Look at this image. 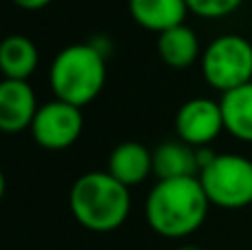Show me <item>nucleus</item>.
<instances>
[{"label": "nucleus", "instance_id": "1", "mask_svg": "<svg viewBox=\"0 0 252 250\" xmlns=\"http://www.w3.org/2000/svg\"><path fill=\"white\" fill-rule=\"evenodd\" d=\"M210 202L199 177L157 180L144 204V215L157 235L166 239H184L204 226Z\"/></svg>", "mask_w": 252, "mask_h": 250}, {"label": "nucleus", "instance_id": "8", "mask_svg": "<svg viewBox=\"0 0 252 250\" xmlns=\"http://www.w3.org/2000/svg\"><path fill=\"white\" fill-rule=\"evenodd\" d=\"M40 104L29 82L0 80V133H22L31 128Z\"/></svg>", "mask_w": 252, "mask_h": 250}, {"label": "nucleus", "instance_id": "14", "mask_svg": "<svg viewBox=\"0 0 252 250\" xmlns=\"http://www.w3.org/2000/svg\"><path fill=\"white\" fill-rule=\"evenodd\" d=\"M219 104L226 133L239 142L252 144V82L223 93Z\"/></svg>", "mask_w": 252, "mask_h": 250}, {"label": "nucleus", "instance_id": "5", "mask_svg": "<svg viewBox=\"0 0 252 250\" xmlns=\"http://www.w3.org/2000/svg\"><path fill=\"white\" fill-rule=\"evenodd\" d=\"M210 206L239 211L252 204V159L239 153H217L199 173Z\"/></svg>", "mask_w": 252, "mask_h": 250}, {"label": "nucleus", "instance_id": "4", "mask_svg": "<svg viewBox=\"0 0 252 250\" xmlns=\"http://www.w3.org/2000/svg\"><path fill=\"white\" fill-rule=\"evenodd\" d=\"M199 64L208 87L223 95L252 82V42L239 33L217 35L204 49Z\"/></svg>", "mask_w": 252, "mask_h": 250}, {"label": "nucleus", "instance_id": "12", "mask_svg": "<svg viewBox=\"0 0 252 250\" xmlns=\"http://www.w3.org/2000/svg\"><path fill=\"white\" fill-rule=\"evenodd\" d=\"M157 53L170 69H188L201 60V42L195 29L184 22L157 35Z\"/></svg>", "mask_w": 252, "mask_h": 250}, {"label": "nucleus", "instance_id": "10", "mask_svg": "<svg viewBox=\"0 0 252 250\" xmlns=\"http://www.w3.org/2000/svg\"><path fill=\"white\" fill-rule=\"evenodd\" d=\"M153 175L157 180L199 177L197 149L182 140H166L153 151Z\"/></svg>", "mask_w": 252, "mask_h": 250}, {"label": "nucleus", "instance_id": "15", "mask_svg": "<svg viewBox=\"0 0 252 250\" xmlns=\"http://www.w3.org/2000/svg\"><path fill=\"white\" fill-rule=\"evenodd\" d=\"M241 2L244 0H186L188 11L199 18H208V20L230 16L241 7Z\"/></svg>", "mask_w": 252, "mask_h": 250}, {"label": "nucleus", "instance_id": "18", "mask_svg": "<svg viewBox=\"0 0 252 250\" xmlns=\"http://www.w3.org/2000/svg\"><path fill=\"white\" fill-rule=\"evenodd\" d=\"M177 250H204V248H199V246H182V248H177Z\"/></svg>", "mask_w": 252, "mask_h": 250}, {"label": "nucleus", "instance_id": "17", "mask_svg": "<svg viewBox=\"0 0 252 250\" xmlns=\"http://www.w3.org/2000/svg\"><path fill=\"white\" fill-rule=\"evenodd\" d=\"M4 190H7V180H4V173L0 171V202L4 197Z\"/></svg>", "mask_w": 252, "mask_h": 250}, {"label": "nucleus", "instance_id": "7", "mask_svg": "<svg viewBox=\"0 0 252 250\" xmlns=\"http://www.w3.org/2000/svg\"><path fill=\"white\" fill-rule=\"evenodd\" d=\"M223 128V115L219 100L213 97H192L186 100L175 113V133L177 140L190 144L192 149L210 146Z\"/></svg>", "mask_w": 252, "mask_h": 250}, {"label": "nucleus", "instance_id": "2", "mask_svg": "<svg viewBox=\"0 0 252 250\" xmlns=\"http://www.w3.org/2000/svg\"><path fill=\"white\" fill-rule=\"evenodd\" d=\"M69 206L80 226L91 233H111L128 219L130 193L109 171H91L73 182Z\"/></svg>", "mask_w": 252, "mask_h": 250}, {"label": "nucleus", "instance_id": "6", "mask_svg": "<svg viewBox=\"0 0 252 250\" xmlns=\"http://www.w3.org/2000/svg\"><path fill=\"white\" fill-rule=\"evenodd\" d=\"M84 128V115L80 106L69 102L51 100L40 104L31 124V135L38 146L47 151H64L78 142Z\"/></svg>", "mask_w": 252, "mask_h": 250}, {"label": "nucleus", "instance_id": "11", "mask_svg": "<svg viewBox=\"0 0 252 250\" xmlns=\"http://www.w3.org/2000/svg\"><path fill=\"white\" fill-rule=\"evenodd\" d=\"M128 11L139 27L159 35L173 27L184 25L188 4L186 0H128Z\"/></svg>", "mask_w": 252, "mask_h": 250}, {"label": "nucleus", "instance_id": "3", "mask_svg": "<svg viewBox=\"0 0 252 250\" xmlns=\"http://www.w3.org/2000/svg\"><path fill=\"white\" fill-rule=\"evenodd\" d=\"M49 82L58 100L80 109L91 104L106 82L104 53L91 42L69 44L53 58Z\"/></svg>", "mask_w": 252, "mask_h": 250}, {"label": "nucleus", "instance_id": "9", "mask_svg": "<svg viewBox=\"0 0 252 250\" xmlns=\"http://www.w3.org/2000/svg\"><path fill=\"white\" fill-rule=\"evenodd\" d=\"M106 171L126 188L139 186L153 175V151L139 142H122L111 151Z\"/></svg>", "mask_w": 252, "mask_h": 250}, {"label": "nucleus", "instance_id": "16", "mask_svg": "<svg viewBox=\"0 0 252 250\" xmlns=\"http://www.w3.org/2000/svg\"><path fill=\"white\" fill-rule=\"evenodd\" d=\"M49 2H51V0H13V4H18V7H22V9H29V11L47 7Z\"/></svg>", "mask_w": 252, "mask_h": 250}, {"label": "nucleus", "instance_id": "13", "mask_svg": "<svg viewBox=\"0 0 252 250\" xmlns=\"http://www.w3.org/2000/svg\"><path fill=\"white\" fill-rule=\"evenodd\" d=\"M40 64L38 47L27 35L13 33L0 40V73L7 80H27Z\"/></svg>", "mask_w": 252, "mask_h": 250}]
</instances>
